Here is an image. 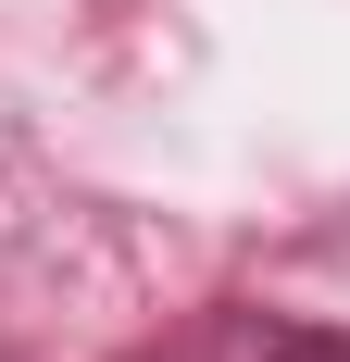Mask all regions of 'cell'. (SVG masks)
<instances>
[{"instance_id": "cell-1", "label": "cell", "mask_w": 350, "mask_h": 362, "mask_svg": "<svg viewBox=\"0 0 350 362\" xmlns=\"http://www.w3.org/2000/svg\"><path fill=\"white\" fill-rule=\"evenodd\" d=\"M250 362H350V325H250Z\"/></svg>"}]
</instances>
